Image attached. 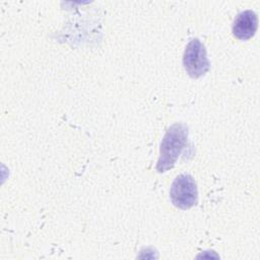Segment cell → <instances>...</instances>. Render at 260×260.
I'll use <instances>...</instances> for the list:
<instances>
[{
  "label": "cell",
  "mask_w": 260,
  "mask_h": 260,
  "mask_svg": "<svg viewBox=\"0 0 260 260\" xmlns=\"http://www.w3.org/2000/svg\"><path fill=\"white\" fill-rule=\"evenodd\" d=\"M188 127L182 123L173 124L166 132L159 148V156L156 164L158 173L172 169L180 154L187 145Z\"/></svg>",
  "instance_id": "1"
},
{
  "label": "cell",
  "mask_w": 260,
  "mask_h": 260,
  "mask_svg": "<svg viewBox=\"0 0 260 260\" xmlns=\"http://www.w3.org/2000/svg\"><path fill=\"white\" fill-rule=\"evenodd\" d=\"M170 198L172 203L180 209H189L197 204L198 191L193 177L189 174H181L174 180Z\"/></svg>",
  "instance_id": "2"
},
{
  "label": "cell",
  "mask_w": 260,
  "mask_h": 260,
  "mask_svg": "<svg viewBox=\"0 0 260 260\" xmlns=\"http://www.w3.org/2000/svg\"><path fill=\"white\" fill-rule=\"evenodd\" d=\"M183 65L189 76L199 78L209 70V60L206 50L198 39L191 40L183 55Z\"/></svg>",
  "instance_id": "3"
},
{
  "label": "cell",
  "mask_w": 260,
  "mask_h": 260,
  "mask_svg": "<svg viewBox=\"0 0 260 260\" xmlns=\"http://www.w3.org/2000/svg\"><path fill=\"white\" fill-rule=\"evenodd\" d=\"M258 27V16L253 10H245L237 15L233 23V35L242 41L251 39Z\"/></svg>",
  "instance_id": "4"
}]
</instances>
